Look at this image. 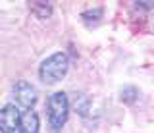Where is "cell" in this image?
<instances>
[{
  "label": "cell",
  "mask_w": 154,
  "mask_h": 133,
  "mask_svg": "<svg viewBox=\"0 0 154 133\" xmlns=\"http://www.w3.org/2000/svg\"><path fill=\"white\" fill-rule=\"evenodd\" d=\"M46 112H48V125H50L52 133H60V129L66 125L67 116H69V101L67 94L58 91L50 94L46 102Z\"/></svg>",
  "instance_id": "1"
},
{
  "label": "cell",
  "mask_w": 154,
  "mask_h": 133,
  "mask_svg": "<svg viewBox=\"0 0 154 133\" xmlns=\"http://www.w3.org/2000/svg\"><path fill=\"white\" fill-rule=\"evenodd\" d=\"M67 68H69L67 56L64 52H54V54L48 56V58L41 64V68H38V77H41L42 83L54 85V83L60 81V79L66 77Z\"/></svg>",
  "instance_id": "2"
},
{
  "label": "cell",
  "mask_w": 154,
  "mask_h": 133,
  "mask_svg": "<svg viewBox=\"0 0 154 133\" xmlns=\"http://www.w3.org/2000/svg\"><path fill=\"white\" fill-rule=\"evenodd\" d=\"M14 98H16V102L19 106L27 108V110H33L38 94H37V89L29 81L19 79V81H16V85H14Z\"/></svg>",
  "instance_id": "3"
},
{
  "label": "cell",
  "mask_w": 154,
  "mask_h": 133,
  "mask_svg": "<svg viewBox=\"0 0 154 133\" xmlns=\"http://www.w3.org/2000/svg\"><path fill=\"white\" fill-rule=\"evenodd\" d=\"M19 122H21V112L17 110L16 104H6L0 108V131L2 133H17Z\"/></svg>",
  "instance_id": "4"
},
{
  "label": "cell",
  "mask_w": 154,
  "mask_h": 133,
  "mask_svg": "<svg viewBox=\"0 0 154 133\" xmlns=\"http://www.w3.org/2000/svg\"><path fill=\"white\" fill-rule=\"evenodd\" d=\"M38 116L35 110H25L21 114V122H19V131L17 133H38Z\"/></svg>",
  "instance_id": "5"
}]
</instances>
